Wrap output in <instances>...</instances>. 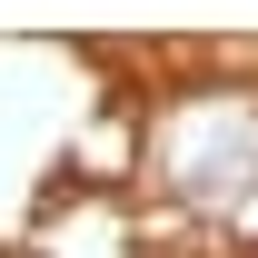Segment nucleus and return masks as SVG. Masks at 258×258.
I'll return each mask as SVG.
<instances>
[{"label":"nucleus","instance_id":"1","mask_svg":"<svg viewBox=\"0 0 258 258\" xmlns=\"http://www.w3.org/2000/svg\"><path fill=\"white\" fill-rule=\"evenodd\" d=\"M149 159L189 209H228L258 179V90H179L149 119Z\"/></svg>","mask_w":258,"mask_h":258}]
</instances>
